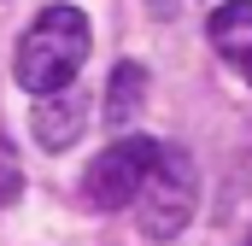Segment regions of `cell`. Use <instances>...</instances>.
Wrapping results in <instances>:
<instances>
[{
	"label": "cell",
	"mask_w": 252,
	"mask_h": 246,
	"mask_svg": "<svg viewBox=\"0 0 252 246\" xmlns=\"http://www.w3.org/2000/svg\"><path fill=\"white\" fill-rule=\"evenodd\" d=\"M88 47H94V30H88V12L82 6H47L30 30H24V41H18V88H30V94H59L76 82V70L88 59Z\"/></svg>",
	"instance_id": "6da1fadb"
},
{
	"label": "cell",
	"mask_w": 252,
	"mask_h": 246,
	"mask_svg": "<svg viewBox=\"0 0 252 246\" xmlns=\"http://www.w3.org/2000/svg\"><path fill=\"white\" fill-rule=\"evenodd\" d=\"M193 199H199V176H193V158L182 147H158L147 182L135 193V223L147 241H176L193 217Z\"/></svg>",
	"instance_id": "7a4b0ae2"
},
{
	"label": "cell",
	"mask_w": 252,
	"mask_h": 246,
	"mask_svg": "<svg viewBox=\"0 0 252 246\" xmlns=\"http://www.w3.org/2000/svg\"><path fill=\"white\" fill-rule=\"evenodd\" d=\"M153 158H158V141H147V135H118V141L88 164V176H82V199H88L94 211L135 205V193H141V182H147Z\"/></svg>",
	"instance_id": "3957f363"
},
{
	"label": "cell",
	"mask_w": 252,
	"mask_h": 246,
	"mask_svg": "<svg viewBox=\"0 0 252 246\" xmlns=\"http://www.w3.org/2000/svg\"><path fill=\"white\" fill-rule=\"evenodd\" d=\"M88 129V100L76 88H59V94H35V112H30V135L47 147V153H64L76 135Z\"/></svg>",
	"instance_id": "277c9868"
},
{
	"label": "cell",
	"mask_w": 252,
	"mask_h": 246,
	"mask_svg": "<svg viewBox=\"0 0 252 246\" xmlns=\"http://www.w3.org/2000/svg\"><path fill=\"white\" fill-rule=\"evenodd\" d=\"M141 112H147V64L118 59L112 82H106V118H112V129H118V123H135Z\"/></svg>",
	"instance_id": "5b68a950"
},
{
	"label": "cell",
	"mask_w": 252,
	"mask_h": 246,
	"mask_svg": "<svg viewBox=\"0 0 252 246\" xmlns=\"http://www.w3.org/2000/svg\"><path fill=\"white\" fill-rule=\"evenodd\" d=\"M211 47L229 64H241L252 53V0H223L211 12Z\"/></svg>",
	"instance_id": "8992f818"
},
{
	"label": "cell",
	"mask_w": 252,
	"mask_h": 246,
	"mask_svg": "<svg viewBox=\"0 0 252 246\" xmlns=\"http://www.w3.org/2000/svg\"><path fill=\"white\" fill-rule=\"evenodd\" d=\"M235 70H241V76H247V82H252V53H247V59H241V64H235Z\"/></svg>",
	"instance_id": "52a82bcc"
}]
</instances>
